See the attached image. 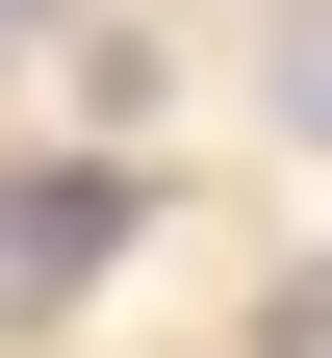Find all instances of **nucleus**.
<instances>
[{"label":"nucleus","mask_w":332,"mask_h":358,"mask_svg":"<svg viewBox=\"0 0 332 358\" xmlns=\"http://www.w3.org/2000/svg\"><path fill=\"white\" fill-rule=\"evenodd\" d=\"M128 205H154L128 154H26V179H0V307H77V282L128 256Z\"/></svg>","instance_id":"obj_1"},{"label":"nucleus","mask_w":332,"mask_h":358,"mask_svg":"<svg viewBox=\"0 0 332 358\" xmlns=\"http://www.w3.org/2000/svg\"><path fill=\"white\" fill-rule=\"evenodd\" d=\"M281 128H332V26H281Z\"/></svg>","instance_id":"obj_2"},{"label":"nucleus","mask_w":332,"mask_h":358,"mask_svg":"<svg viewBox=\"0 0 332 358\" xmlns=\"http://www.w3.org/2000/svg\"><path fill=\"white\" fill-rule=\"evenodd\" d=\"M0 26H52V0H0Z\"/></svg>","instance_id":"obj_3"}]
</instances>
